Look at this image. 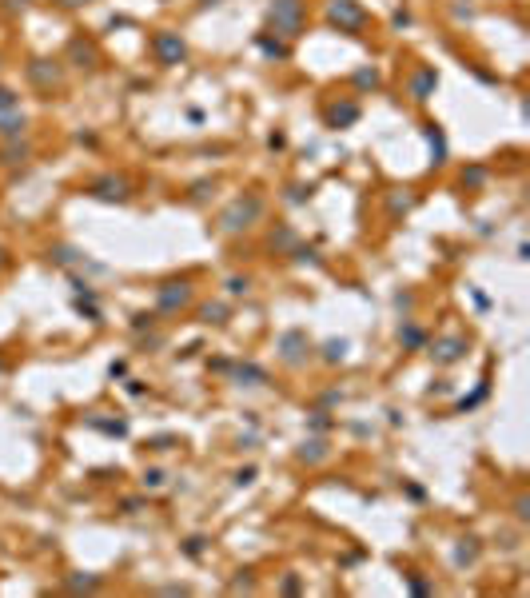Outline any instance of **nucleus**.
Returning <instances> with one entry per match:
<instances>
[{"label": "nucleus", "mask_w": 530, "mask_h": 598, "mask_svg": "<svg viewBox=\"0 0 530 598\" xmlns=\"http://www.w3.org/2000/svg\"><path fill=\"white\" fill-rule=\"evenodd\" d=\"M259 216H263V195L244 192L220 212V232L223 235H239V232H247L251 223H259Z\"/></svg>", "instance_id": "nucleus-1"}, {"label": "nucleus", "mask_w": 530, "mask_h": 598, "mask_svg": "<svg viewBox=\"0 0 530 598\" xmlns=\"http://www.w3.org/2000/svg\"><path fill=\"white\" fill-rule=\"evenodd\" d=\"M267 16H272V28L284 40L303 37V0H272Z\"/></svg>", "instance_id": "nucleus-2"}, {"label": "nucleus", "mask_w": 530, "mask_h": 598, "mask_svg": "<svg viewBox=\"0 0 530 598\" xmlns=\"http://www.w3.org/2000/svg\"><path fill=\"white\" fill-rule=\"evenodd\" d=\"M327 25L339 28V32H351L359 37L367 28V8L359 0H327Z\"/></svg>", "instance_id": "nucleus-3"}, {"label": "nucleus", "mask_w": 530, "mask_h": 598, "mask_svg": "<svg viewBox=\"0 0 530 598\" xmlns=\"http://www.w3.org/2000/svg\"><path fill=\"white\" fill-rule=\"evenodd\" d=\"M152 56L164 64V68H175V64L187 60V44L180 32H172V28H160L156 37H152Z\"/></svg>", "instance_id": "nucleus-4"}, {"label": "nucleus", "mask_w": 530, "mask_h": 598, "mask_svg": "<svg viewBox=\"0 0 530 598\" xmlns=\"http://www.w3.org/2000/svg\"><path fill=\"white\" fill-rule=\"evenodd\" d=\"M192 304V283L187 280H168L156 287V311L160 316H175V311H184Z\"/></svg>", "instance_id": "nucleus-5"}, {"label": "nucleus", "mask_w": 530, "mask_h": 598, "mask_svg": "<svg viewBox=\"0 0 530 598\" xmlns=\"http://www.w3.org/2000/svg\"><path fill=\"white\" fill-rule=\"evenodd\" d=\"M88 195L104 200V204H124L132 195V183L124 180V176H116V171H104V176H96V180L88 183Z\"/></svg>", "instance_id": "nucleus-6"}, {"label": "nucleus", "mask_w": 530, "mask_h": 598, "mask_svg": "<svg viewBox=\"0 0 530 598\" xmlns=\"http://www.w3.org/2000/svg\"><path fill=\"white\" fill-rule=\"evenodd\" d=\"M307 355H311V343H307V335H303L299 327H291V331L279 335V359H284L287 367L307 363Z\"/></svg>", "instance_id": "nucleus-7"}, {"label": "nucleus", "mask_w": 530, "mask_h": 598, "mask_svg": "<svg viewBox=\"0 0 530 598\" xmlns=\"http://www.w3.org/2000/svg\"><path fill=\"white\" fill-rule=\"evenodd\" d=\"M25 72H28V80H32L40 92H56V88L64 84V68L56 60H32Z\"/></svg>", "instance_id": "nucleus-8"}, {"label": "nucleus", "mask_w": 530, "mask_h": 598, "mask_svg": "<svg viewBox=\"0 0 530 598\" xmlns=\"http://www.w3.org/2000/svg\"><path fill=\"white\" fill-rule=\"evenodd\" d=\"M427 351H431V359H435V363L451 367V363H458V359L467 355V339H463V335H443V339L427 343Z\"/></svg>", "instance_id": "nucleus-9"}, {"label": "nucleus", "mask_w": 530, "mask_h": 598, "mask_svg": "<svg viewBox=\"0 0 530 598\" xmlns=\"http://www.w3.org/2000/svg\"><path fill=\"white\" fill-rule=\"evenodd\" d=\"M68 60H72L76 68H96V64H100V52H96V44H92V40L76 37V40H68Z\"/></svg>", "instance_id": "nucleus-10"}, {"label": "nucleus", "mask_w": 530, "mask_h": 598, "mask_svg": "<svg viewBox=\"0 0 530 598\" xmlns=\"http://www.w3.org/2000/svg\"><path fill=\"white\" fill-rule=\"evenodd\" d=\"M227 375H232V383H239V387H263V383H267V371L259 363H232Z\"/></svg>", "instance_id": "nucleus-11"}, {"label": "nucleus", "mask_w": 530, "mask_h": 598, "mask_svg": "<svg viewBox=\"0 0 530 598\" xmlns=\"http://www.w3.org/2000/svg\"><path fill=\"white\" fill-rule=\"evenodd\" d=\"M435 88H439V72L435 68H419V72L411 76V100H431L435 96Z\"/></svg>", "instance_id": "nucleus-12"}, {"label": "nucleus", "mask_w": 530, "mask_h": 598, "mask_svg": "<svg viewBox=\"0 0 530 598\" xmlns=\"http://www.w3.org/2000/svg\"><path fill=\"white\" fill-rule=\"evenodd\" d=\"M48 259H52V264H56V268H76V264H80V268L104 271V268H100V264H88V259H84V252H76V247H68V244L52 247V252H48Z\"/></svg>", "instance_id": "nucleus-13"}, {"label": "nucleus", "mask_w": 530, "mask_h": 598, "mask_svg": "<svg viewBox=\"0 0 530 598\" xmlns=\"http://www.w3.org/2000/svg\"><path fill=\"white\" fill-rule=\"evenodd\" d=\"M355 120H359L355 100H343V104H331V108H327V128H351Z\"/></svg>", "instance_id": "nucleus-14"}, {"label": "nucleus", "mask_w": 530, "mask_h": 598, "mask_svg": "<svg viewBox=\"0 0 530 598\" xmlns=\"http://www.w3.org/2000/svg\"><path fill=\"white\" fill-rule=\"evenodd\" d=\"M28 160H32V144H25V140H8V144L0 148V164H8V168L28 164Z\"/></svg>", "instance_id": "nucleus-15"}, {"label": "nucleus", "mask_w": 530, "mask_h": 598, "mask_svg": "<svg viewBox=\"0 0 530 598\" xmlns=\"http://www.w3.org/2000/svg\"><path fill=\"white\" fill-rule=\"evenodd\" d=\"M399 343H403V347H407V351H427V331L419 327V323H403V327H399Z\"/></svg>", "instance_id": "nucleus-16"}, {"label": "nucleus", "mask_w": 530, "mask_h": 598, "mask_svg": "<svg viewBox=\"0 0 530 598\" xmlns=\"http://www.w3.org/2000/svg\"><path fill=\"white\" fill-rule=\"evenodd\" d=\"M25 128H28V120H25V116H16V108L0 116V140H20Z\"/></svg>", "instance_id": "nucleus-17"}, {"label": "nucleus", "mask_w": 530, "mask_h": 598, "mask_svg": "<svg viewBox=\"0 0 530 598\" xmlns=\"http://www.w3.org/2000/svg\"><path fill=\"white\" fill-rule=\"evenodd\" d=\"M411 208H415V195H411V192H403V188H399V192H387V212H391L395 220H399V216H407Z\"/></svg>", "instance_id": "nucleus-18"}, {"label": "nucleus", "mask_w": 530, "mask_h": 598, "mask_svg": "<svg viewBox=\"0 0 530 598\" xmlns=\"http://www.w3.org/2000/svg\"><path fill=\"white\" fill-rule=\"evenodd\" d=\"M267 244H272V252H291V247L299 244V235H296V228H275L272 232V240H267Z\"/></svg>", "instance_id": "nucleus-19"}, {"label": "nucleus", "mask_w": 530, "mask_h": 598, "mask_svg": "<svg viewBox=\"0 0 530 598\" xmlns=\"http://www.w3.org/2000/svg\"><path fill=\"white\" fill-rule=\"evenodd\" d=\"M427 140H431V148H435V168L446 164V136H443L439 124H427Z\"/></svg>", "instance_id": "nucleus-20"}, {"label": "nucleus", "mask_w": 530, "mask_h": 598, "mask_svg": "<svg viewBox=\"0 0 530 598\" xmlns=\"http://www.w3.org/2000/svg\"><path fill=\"white\" fill-rule=\"evenodd\" d=\"M327 443L323 439H307L303 443V447H299V459H303V463H323V459H327Z\"/></svg>", "instance_id": "nucleus-21"}, {"label": "nucleus", "mask_w": 530, "mask_h": 598, "mask_svg": "<svg viewBox=\"0 0 530 598\" xmlns=\"http://www.w3.org/2000/svg\"><path fill=\"white\" fill-rule=\"evenodd\" d=\"M256 44H259V52H263V56H272V60H287V56H291V48H287L284 40H272V37H259Z\"/></svg>", "instance_id": "nucleus-22"}, {"label": "nucleus", "mask_w": 530, "mask_h": 598, "mask_svg": "<svg viewBox=\"0 0 530 598\" xmlns=\"http://www.w3.org/2000/svg\"><path fill=\"white\" fill-rule=\"evenodd\" d=\"M64 590H76V594L84 590V594H92V590H100V578L96 574H72V578L64 583Z\"/></svg>", "instance_id": "nucleus-23"}, {"label": "nucleus", "mask_w": 530, "mask_h": 598, "mask_svg": "<svg viewBox=\"0 0 530 598\" xmlns=\"http://www.w3.org/2000/svg\"><path fill=\"white\" fill-rule=\"evenodd\" d=\"M351 80H355V88H363V92H375V88L383 84V76H379V68H359V72L351 76Z\"/></svg>", "instance_id": "nucleus-24"}, {"label": "nucleus", "mask_w": 530, "mask_h": 598, "mask_svg": "<svg viewBox=\"0 0 530 598\" xmlns=\"http://www.w3.org/2000/svg\"><path fill=\"white\" fill-rule=\"evenodd\" d=\"M323 359H327V363H343L347 359V339H327L323 343Z\"/></svg>", "instance_id": "nucleus-25"}, {"label": "nucleus", "mask_w": 530, "mask_h": 598, "mask_svg": "<svg viewBox=\"0 0 530 598\" xmlns=\"http://www.w3.org/2000/svg\"><path fill=\"white\" fill-rule=\"evenodd\" d=\"M199 319L204 323H223L227 319V304H204L199 307Z\"/></svg>", "instance_id": "nucleus-26"}, {"label": "nucleus", "mask_w": 530, "mask_h": 598, "mask_svg": "<svg viewBox=\"0 0 530 598\" xmlns=\"http://www.w3.org/2000/svg\"><path fill=\"white\" fill-rule=\"evenodd\" d=\"M208 195H216V180H199V183H192L187 200H192V204H204Z\"/></svg>", "instance_id": "nucleus-27"}, {"label": "nucleus", "mask_w": 530, "mask_h": 598, "mask_svg": "<svg viewBox=\"0 0 530 598\" xmlns=\"http://www.w3.org/2000/svg\"><path fill=\"white\" fill-rule=\"evenodd\" d=\"M463 183H467V188H482V183H486V168H482V164L467 168V171H463Z\"/></svg>", "instance_id": "nucleus-28"}, {"label": "nucleus", "mask_w": 530, "mask_h": 598, "mask_svg": "<svg viewBox=\"0 0 530 598\" xmlns=\"http://www.w3.org/2000/svg\"><path fill=\"white\" fill-rule=\"evenodd\" d=\"M156 327V311H136V316H132V331H152Z\"/></svg>", "instance_id": "nucleus-29"}, {"label": "nucleus", "mask_w": 530, "mask_h": 598, "mask_svg": "<svg viewBox=\"0 0 530 598\" xmlns=\"http://www.w3.org/2000/svg\"><path fill=\"white\" fill-rule=\"evenodd\" d=\"M287 200H291V204H303V200H311V183H291V188H287Z\"/></svg>", "instance_id": "nucleus-30"}, {"label": "nucleus", "mask_w": 530, "mask_h": 598, "mask_svg": "<svg viewBox=\"0 0 530 598\" xmlns=\"http://www.w3.org/2000/svg\"><path fill=\"white\" fill-rule=\"evenodd\" d=\"M92 427L108 431V435H124V431H128V423H124V419H116V423H104V419H92Z\"/></svg>", "instance_id": "nucleus-31"}, {"label": "nucleus", "mask_w": 530, "mask_h": 598, "mask_svg": "<svg viewBox=\"0 0 530 598\" xmlns=\"http://www.w3.org/2000/svg\"><path fill=\"white\" fill-rule=\"evenodd\" d=\"M467 542H470V547H458V550H455V562H475V559H479V547H475V538H467Z\"/></svg>", "instance_id": "nucleus-32"}, {"label": "nucleus", "mask_w": 530, "mask_h": 598, "mask_svg": "<svg viewBox=\"0 0 530 598\" xmlns=\"http://www.w3.org/2000/svg\"><path fill=\"white\" fill-rule=\"evenodd\" d=\"M247 287H251V280H247V275H232V280H227V292H232V295H244Z\"/></svg>", "instance_id": "nucleus-33"}, {"label": "nucleus", "mask_w": 530, "mask_h": 598, "mask_svg": "<svg viewBox=\"0 0 530 598\" xmlns=\"http://www.w3.org/2000/svg\"><path fill=\"white\" fill-rule=\"evenodd\" d=\"M515 514H518V523H526V519H530V499H526V495H518V499H515Z\"/></svg>", "instance_id": "nucleus-34"}, {"label": "nucleus", "mask_w": 530, "mask_h": 598, "mask_svg": "<svg viewBox=\"0 0 530 598\" xmlns=\"http://www.w3.org/2000/svg\"><path fill=\"white\" fill-rule=\"evenodd\" d=\"M164 483H168V475H164V471H148V475H144V487H148V490L164 487Z\"/></svg>", "instance_id": "nucleus-35"}, {"label": "nucleus", "mask_w": 530, "mask_h": 598, "mask_svg": "<svg viewBox=\"0 0 530 598\" xmlns=\"http://www.w3.org/2000/svg\"><path fill=\"white\" fill-rule=\"evenodd\" d=\"M13 108H16V96L8 92V88H0V116H4V112H13Z\"/></svg>", "instance_id": "nucleus-36"}, {"label": "nucleus", "mask_w": 530, "mask_h": 598, "mask_svg": "<svg viewBox=\"0 0 530 598\" xmlns=\"http://www.w3.org/2000/svg\"><path fill=\"white\" fill-rule=\"evenodd\" d=\"M482 399H486V383H482L479 391H475V395H470V399H463V403H458V411H467V407H475V403H482Z\"/></svg>", "instance_id": "nucleus-37"}, {"label": "nucleus", "mask_w": 530, "mask_h": 598, "mask_svg": "<svg viewBox=\"0 0 530 598\" xmlns=\"http://www.w3.org/2000/svg\"><path fill=\"white\" fill-rule=\"evenodd\" d=\"M0 4H4V13H25L32 0H0Z\"/></svg>", "instance_id": "nucleus-38"}, {"label": "nucleus", "mask_w": 530, "mask_h": 598, "mask_svg": "<svg viewBox=\"0 0 530 598\" xmlns=\"http://www.w3.org/2000/svg\"><path fill=\"white\" fill-rule=\"evenodd\" d=\"M187 554H192V559H199V554H204V538H187Z\"/></svg>", "instance_id": "nucleus-39"}, {"label": "nucleus", "mask_w": 530, "mask_h": 598, "mask_svg": "<svg viewBox=\"0 0 530 598\" xmlns=\"http://www.w3.org/2000/svg\"><path fill=\"white\" fill-rule=\"evenodd\" d=\"M251 479H256V467H244V471H239V475H235V483H239V487H247V483H251Z\"/></svg>", "instance_id": "nucleus-40"}, {"label": "nucleus", "mask_w": 530, "mask_h": 598, "mask_svg": "<svg viewBox=\"0 0 530 598\" xmlns=\"http://www.w3.org/2000/svg\"><path fill=\"white\" fill-rule=\"evenodd\" d=\"M284 594H299V578H296V574H287V578H284Z\"/></svg>", "instance_id": "nucleus-41"}, {"label": "nucleus", "mask_w": 530, "mask_h": 598, "mask_svg": "<svg viewBox=\"0 0 530 598\" xmlns=\"http://www.w3.org/2000/svg\"><path fill=\"white\" fill-rule=\"evenodd\" d=\"M172 447V435H160V439H152V451H168Z\"/></svg>", "instance_id": "nucleus-42"}, {"label": "nucleus", "mask_w": 530, "mask_h": 598, "mask_svg": "<svg viewBox=\"0 0 530 598\" xmlns=\"http://www.w3.org/2000/svg\"><path fill=\"white\" fill-rule=\"evenodd\" d=\"M411 590H415V594H431V583H423V578H411Z\"/></svg>", "instance_id": "nucleus-43"}, {"label": "nucleus", "mask_w": 530, "mask_h": 598, "mask_svg": "<svg viewBox=\"0 0 530 598\" xmlns=\"http://www.w3.org/2000/svg\"><path fill=\"white\" fill-rule=\"evenodd\" d=\"M311 423H315L319 431H327V427H331V419H327V411H315V419H311Z\"/></svg>", "instance_id": "nucleus-44"}, {"label": "nucleus", "mask_w": 530, "mask_h": 598, "mask_svg": "<svg viewBox=\"0 0 530 598\" xmlns=\"http://www.w3.org/2000/svg\"><path fill=\"white\" fill-rule=\"evenodd\" d=\"M60 8H84V4H92V0H56Z\"/></svg>", "instance_id": "nucleus-45"}, {"label": "nucleus", "mask_w": 530, "mask_h": 598, "mask_svg": "<svg viewBox=\"0 0 530 598\" xmlns=\"http://www.w3.org/2000/svg\"><path fill=\"white\" fill-rule=\"evenodd\" d=\"M160 594H187V586L180 583V586H160Z\"/></svg>", "instance_id": "nucleus-46"}, {"label": "nucleus", "mask_w": 530, "mask_h": 598, "mask_svg": "<svg viewBox=\"0 0 530 598\" xmlns=\"http://www.w3.org/2000/svg\"><path fill=\"white\" fill-rule=\"evenodd\" d=\"M8 268V252H4V247H0V271Z\"/></svg>", "instance_id": "nucleus-47"}]
</instances>
